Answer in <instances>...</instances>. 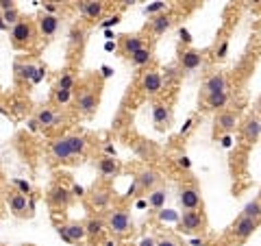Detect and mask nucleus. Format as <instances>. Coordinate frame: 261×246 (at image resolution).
<instances>
[{
  "mask_svg": "<svg viewBox=\"0 0 261 246\" xmlns=\"http://www.w3.org/2000/svg\"><path fill=\"white\" fill-rule=\"evenodd\" d=\"M107 227L111 229L113 233L122 236V233H129L130 229H133V222H130V216L127 214V211L116 209V211H111V214H109V218H107Z\"/></svg>",
  "mask_w": 261,
  "mask_h": 246,
  "instance_id": "1",
  "label": "nucleus"
},
{
  "mask_svg": "<svg viewBox=\"0 0 261 246\" xmlns=\"http://www.w3.org/2000/svg\"><path fill=\"white\" fill-rule=\"evenodd\" d=\"M59 236H61L65 242L76 244V242H83L87 238V229L81 222H70V225H61L59 227Z\"/></svg>",
  "mask_w": 261,
  "mask_h": 246,
  "instance_id": "2",
  "label": "nucleus"
},
{
  "mask_svg": "<svg viewBox=\"0 0 261 246\" xmlns=\"http://www.w3.org/2000/svg\"><path fill=\"white\" fill-rule=\"evenodd\" d=\"M31 40H33V24L29 20H20L11 29V42H13V46H26Z\"/></svg>",
  "mask_w": 261,
  "mask_h": 246,
  "instance_id": "3",
  "label": "nucleus"
},
{
  "mask_svg": "<svg viewBox=\"0 0 261 246\" xmlns=\"http://www.w3.org/2000/svg\"><path fill=\"white\" fill-rule=\"evenodd\" d=\"M259 227V220H255V218H246V216H239L235 220V225H233V236L237 240H246L255 233V229Z\"/></svg>",
  "mask_w": 261,
  "mask_h": 246,
  "instance_id": "4",
  "label": "nucleus"
},
{
  "mask_svg": "<svg viewBox=\"0 0 261 246\" xmlns=\"http://www.w3.org/2000/svg\"><path fill=\"white\" fill-rule=\"evenodd\" d=\"M181 229L187 233H198L205 229V216L200 211H185L181 216Z\"/></svg>",
  "mask_w": 261,
  "mask_h": 246,
  "instance_id": "5",
  "label": "nucleus"
},
{
  "mask_svg": "<svg viewBox=\"0 0 261 246\" xmlns=\"http://www.w3.org/2000/svg\"><path fill=\"white\" fill-rule=\"evenodd\" d=\"M178 203H181L183 209L196 211L203 200H200V192L196 188H181V192H178Z\"/></svg>",
  "mask_w": 261,
  "mask_h": 246,
  "instance_id": "6",
  "label": "nucleus"
},
{
  "mask_svg": "<svg viewBox=\"0 0 261 246\" xmlns=\"http://www.w3.org/2000/svg\"><path fill=\"white\" fill-rule=\"evenodd\" d=\"M70 198H72V192L65 190L63 185H54V188L48 192V203H50L54 209H61V207L70 205Z\"/></svg>",
  "mask_w": 261,
  "mask_h": 246,
  "instance_id": "7",
  "label": "nucleus"
},
{
  "mask_svg": "<svg viewBox=\"0 0 261 246\" xmlns=\"http://www.w3.org/2000/svg\"><path fill=\"white\" fill-rule=\"evenodd\" d=\"M76 107H79V111L83 113V116H91V113L96 111V107H98V96L89 90L81 92L79 98H76Z\"/></svg>",
  "mask_w": 261,
  "mask_h": 246,
  "instance_id": "8",
  "label": "nucleus"
},
{
  "mask_svg": "<svg viewBox=\"0 0 261 246\" xmlns=\"http://www.w3.org/2000/svg\"><path fill=\"white\" fill-rule=\"evenodd\" d=\"M52 150V157L57 161H70V157H72V150H70V144H68V138H59L52 142L50 146Z\"/></svg>",
  "mask_w": 261,
  "mask_h": 246,
  "instance_id": "9",
  "label": "nucleus"
},
{
  "mask_svg": "<svg viewBox=\"0 0 261 246\" xmlns=\"http://www.w3.org/2000/svg\"><path fill=\"white\" fill-rule=\"evenodd\" d=\"M152 120H155V124H157V129H168L170 127V120H172V116H170V109H168L166 105H159L157 102L155 107H152Z\"/></svg>",
  "mask_w": 261,
  "mask_h": 246,
  "instance_id": "10",
  "label": "nucleus"
},
{
  "mask_svg": "<svg viewBox=\"0 0 261 246\" xmlns=\"http://www.w3.org/2000/svg\"><path fill=\"white\" fill-rule=\"evenodd\" d=\"M141 87H144L146 92H148L150 96H155L157 92L163 87V79H161V74L159 72H146L144 74V79H141Z\"/></svg>",
  "mask_w": 261,
  "mask_h": 246,
  "instance_id": "11",
  "label": "nucleus"
},
{
  "mask_svg": "<svg viewBox=\"0 0 261 246\" xmlns=\"http://www.w3.org/2000/svg\"><path fill=\"white\" fill-rule=\"evenodd\" d=\"M200 63H203V54L198 50H194V48H187V50L181 54V68L183 70H196V68H200Z\"/></svg>",
  "mask_w": 261,
  "mask_h": 246,
  "instance_id": "12",
  "label": "nucleus"
},
{
  "mask_svg": "<svg viewBox=\"0 0 261 246\" xmlns=\"http://www.w3.org/2000/svg\"><path fill=\"white\" fill-rule=\"evenodd\" d=\"M235 124H237V113H233V111H220L216 116V127L220 131H224V133L235 129Z\"/></svg>",
  "mask_w": 261,
  "mask_h": 246,
  "instance_id": "13",
  "label": "nucleus"
},
{
  "mask_svg": "<svg viewBox=\"0 0 261 246\" xmlns=\"http://www.w3.org/2000/svg\"><path fill=\"white\" fill-rule=\"evenodd\" d=\"M59 29V18L57 15H52V13H44L42 18H40V31H42V35H46V37H50L54 35Z\"/></svg>",
  "mask_w": 261,
  "mask_h": 246,
  "instance_id": "14",
  "label": "nucleus"
},
{
  "mask_svg": "<svg viewBox=\"0 0 261 246\" xmlns=\"http://www.w3.org/2000/svg\"><path fill=\"white\" fill-rule=\"evenodd\" d=\"M141 48H146L144 42H141V37H129V35L122 37V46H120V50L127 54V57H133V54L137 50H141Z\"/></svg>",
  "mask_w": 261,
  "mask_h": 246,
  "instance_id": "15",
  "label": "nucleus"
},
{
  "mask_svg": "<svg viewBox=\"0 0 261 246\" xmlns=\"http://www.w3.org/2000/svg\"><path fill=\"white\" fill-rule=\"evenodd\" d=\"M205 90H207V94H216V92H226V79H224V74H211L209 79H207V83H205Z\"/></svg>",
  "mask_w": 261,
  "mask_h": 246,
  "instance_id": "16",
  "label": "nucleus"
},
{
  "mask_svg": "<svg viewBox=\"0 0 261 246\" xmlns=\"http://www.w3.org/2000/svg\"><path fill=\"white\" fill-rule=\"evenodd\" d=\"M98 170H100L102 177H116L120 172V166L113 157H100L98 159Z\"/></svg>",
  "mask_w": 261,
  "mask_h": 246,
  "instance_id": "17",
  "label": "nucleus"
},
{
  "mask_svg": "<svg viewBox=\"0 0 261 246\" xmlns=\"http://www.w3.org/2000/svg\"><path fill=\"white\" fill-rule=\"evenodd\" d=\"M0 11H2V18L0 20H4L7 24H18L20 22V11L18 7H15L13 2H0Z\"/></svg>",
  "mask_w": 261,
  "mask_h": 246,
  "instance_id": "18",
  "label": "nucleus"
},
{
  "mask_svg": "<svg viewBox=\"0 0 261 246\" xmlns=\"http://www.w3.org/2000/svg\"><path fill=\"white\" fill-rule=\"evenodd\" d=\"M261 135V122L257 118H248L246 124H244V138L246 142H257Z\"/></svg>",
  "mask_w": 261,
  "mask_h": 246,
  "instance_id": "19",
  "label": "nucleus"
},
{
  "mask_svg": "<svg viewBox=\"0 0 261 246\" xmlns=\"http://www.w3.org/2000/svg\"><path fill=\"white\" fill-rule=\"evenodd\" d=\"M9 205H11V211H13L15 216H22V214L26 211V207H29L26 194H24V192H15V194H11Z\"/></svg>",
  "mask_w": 261,
  "mask_h": 246,
  "instance_id": "20",
  "label": "nucleus"
},
{
  "mask_svg": "<svg viewBox=\"0 0 261 246\" xmlns=\"http://www.w3.org/2000/svg\"><path fill=\"white\" fill-rule=\"evenodd\" d=\"M79 9L83 11L85 18H89V20H98V18L102 15V11H105V4H102V2H81V4H79Z\"/></svg>",
  "mask_w": 261,
  "mask_h": 246,
  "instance_id": "21",
  "label": "nucleus"
},
{
  "mask_svg": "<svg viewBox=\"0 0 261 246\" xmlns=\"http://www.w3.org/2000/svg\"><path fill=\"white\" fill-rule=\"evenodd\" d=\"M170 26H172V18L170 15H166V13L157 15V18H152V22H150V31L155 33V35H163Z\"/></svg>",
  "mask_w": 261,
  "mask_h": 246,
  "instance_id": "22",
  "label": "nucleus"
},
{
  "mask_svg": "<svg viewBox=\"0 0 261 246\" xmlns=\"http://www.w3.org/2000/svg\"><path fill=\"white\" fill-rule=\"evenodd\" d=\"M157 181H159V177H157V172H152V170H144L137 177V185L144 190V192H150V190L157 185Z\"/></svg>",
  "mask_w": 261,
  "mask_h": 246,
  "instance_id": "23",
  "label": "nucleus"
},
{
  "mask_svg": "<svg viewBox=\"0 0 261 246\" xmlns=\"http://www.w3.org/2000/svg\"><path fill=\"white\" fill-rule=\"evenodd\" d=\"M105 220L102 218H89V220L85 222V229H87V236H94V238H98V236H102L105 233Z\"/></svg>",
  "mask_w": 261,
  "mask_h": 246,
  "instance_id": "24",
  "label": "nucleus"
},
{
  "mask_svg": "<svg viewBox=\"0 0 261 246\" xmlns=\"http://www.w3.org/2000/svg\"><path fill=\"white\" fill-rule=\"evenodd\" d=\"M68 144H70V150H72V157L83 155L85 148H87V142H85L83 135H70V138H68Z\"/></svg>",
  "mask_w": 261,
  "mask_h": 246,
  "instance_id": "25",
  "label": "nucleus"
},
{
  "mask_svg": "<svg viewBox=\"0 0 261 246\" xmlns=\"http://www.w3.org/2000/svg\"><path fill=\"white\" fill-rule=\"evenodd\" d=\"M35 120H37V124H40V127H54V124H57V116H54L50 109H40V111H37V116H35Z\"/></svg>",
  "mask_w": 261,
  "mask_h": 246,
  "instance_id": "26",
  "label": "nucleus"
},
{
  "mask_svg": "<svg viewBox=\"0 0 261 246\" xmlns=\"http://www.w3.org/2000/svg\"><path fill=\"white\" fill-rule=\"evenodd\" d=\"M228 102L226 92H216V94H207V105L211 109H222Z\"/></svg>",
  "mask_w": 261,
  "mask_h": 246,
  "instance_id": "27",
  "label": "nucleus"
},
{
  "mask_svg": "<svg viewBox=\"0 0 261 246\" xmlns=\"http://www.w3.org/2000/svg\"><path fill=\"white\" fill-rule=\"evenodd\" d=\"M109 194L107 190L102 188H94V192H91V203H94V207H98V209H105L107 203H109Z\"/></svg>",
  "mask_w": 261,
  "mask_h": 246,
  "instance_id": "28",
  "label": "nucleus"
},
{
  "mask_svg": "<svg viewBox=\"0 0 261 246\" xmlns=\"http://www.w3.org/2000/svg\"><path fill=\"white\" fill-rule=\"evenodd\" d=\"M150 59H152L150 48H141V50H137V52L133 54V57H130V63L137 65V68H141V65H148Z\"/></svg>",
  "mask_w": 261,
  "mask_h": 246,
  "instance_id": "29",
  "label": "nucleus"
},
{
  "mask_svg": "<svg viewBox=\"0 0 261 246\" xmlns=\"http://www.w3.org/2000/svg\"><path fill=\"white\" fill-rule=\"evenodd\" d=\"M163 203H166V190H152L148 194V205L152 209H161Z\"/></svg>",
  "mask_w": 261,
  "mask_h": 246,
  "instance_id": "30",
  "label": "nucleus"
},
{
  "mask_svg": "<svg viewBox=\"0 0 261 246\" xmlns=\"http://www.w3.org/2000/svg\"><path fill=\"white\" fill-rule=\"evenodd\" d=\"M242 216H246V218H255V220H259V218H261V200H259V198H255L253 203H248L246 207H244Z\"/></svg>",
  "mask_w": 261,
  "mask_h": 246,
  "instance_id": "31",
  "label": "nucleus"
},
{
  "mask_svg": "<svg viewBox=\"0 0 261 246\" xmlns=\"http://www.w3.org/2000/svg\"><path fill=\"white\" fill-rule=\"evenodd\" d=\"M33 72H37L35 65H31V63L18 65V76H20V79H31V81H35V74H33Z\"/></svg>",
  "mask_w": 261,
  "mask_h": 246,
  "instance_id": "32",
  "label": "nucleus"
},
{
  "mask_svg": "<svg viewBox=\"0 0 261 246\" xmlns=\"http://www.w3.org/2000/svg\"><path fill=\"white\" fill-rule=\"evenodd\" d=\"M83 37H85V31L81 29V26H74L72 31H70V44L76 46V44H83Z\"/></svg>",
  "mask_w": 261,
  "mask_h": 246,
  "instance_id": "33",
  "label": "nucleus"
},
{
  "mask_svg": "<svg viewBox=\"0 0 261 246\" xmlns=\"http://www.w3.org/2000/svg\"><path fill=\"white\" fill-rule=\"evenodd\" d=\"M59 90H70V92L74 90V79H72V74L65 72L61 79H59Z\"/></svg>",
  "mask_w": 261,
  "mask_h": 246,
  "instance_id": "34",
  "label": "nucleus"
},
{
  "mask_svg": "<svg viewBox=\"0 0 261 246\" xmlns=\"http://www.w3.org/2000/svg\"><path fill=\"white\" fill-rule=\"evenodd\" d=\"M70 96H72V92H70V90H59V87L54 90V100H57L59 105L68 102V100H70Z\"/></svg>",
  "mask_w": 261,
  "mask_h": 246,
  "instance_id": "35",
  "label": "nucleus"
},
{
  "mask_svg": "<svg viewBox=\"0 0 261 246\" xmlns=\"http://www.w3.org/2000/svg\"><path fill=\"white\" fill-rule=\"evenodd\" d=\"M226 52H228V42L224 40V42L220 44V46L216 48V59H220V61H222V59L226 57Z\"/></svg>",
  "mask_w": 261,
  "mask_h": 246,
  "instance_id": "36",
  "label": "nucleus"
},
{
  "mask_svg": "<svg viewBox=\"0 0 261 246\" xmlns=\"http://www.w3.org/2000/svg\"><path fill=\"white\" fill-rule=\"evenodd\" d=\"M157 246H178V242L176 240H172V238H163V240L157 242Z\"/></svg>",
  "mask_w": 261,
  "mask_h": 246,
  "instance_id": "37",
  "label": "nucleus"
},
{
  "mask_svg": "<svg viewBox=\"0 0 261 246\" xmlns=\"http://www.w3.org/2000/svg\"><path fill=\"white\" fill-rule=\"evenodd\" d=\"M166 4L163 2H157V4H152V7H146V13H155V11H161Z\"/></svg>",
  "mask_w": 261,
  "mask_h": 246,
  "instance_id": "38",
  "label": "nucleus"
},
{
  "mask_svg": "<svg viewBox=\"0 0 261 246\" xmlns=\"http://www.w3.org/2000/svg\"><path fill=\"white\" fill-rule=\"evenodd\" d=\"M139 246H157V242H155L152 238H144V240L139 242Z\"/></svg>",
  "mask_w": 261,
  "mask_h": 246,
  "instance_id": "39",
  "label": "nucleus"
},
{
  "mask_svg": "<svg viewBox=\"0 0 261 246\" xmlns=\"http://www.w3.org/2000/svg\"><path fill=\"white\" fill-rule=\"evenodd\" d=\"M72 194H74V196H83L85 190L81 188V185H72Z\"/></svg>",
  "mask_w": 261,
  "mask_h": 246,
  "instance_id": "40",
  "label": "nucleus"
},
{
  "mask_svg": "<svg viewBox=\"0 0 261 246\" xmlns=\"http://www.w3.org/2000/svg\"><path fill=\"white\" fill-rule=\"evenodd\" d=\"M178 35H181V40H183V42H189V40H192V37H189V33L185 31V29L178 31Z\"/></svg>",
  "mask_w": 261,
  "mask_h": 246,
  "instance_id": "41",
  "label": "nucleus"
},
{
  "mask_svg": "<svg viewBox=\"0 0 261 246\" xmlns=\"http://www.w3.org/2000/svg\"><path fill=\"white\" fill-rule=\"evenodd\" d=\"M189 129H192V120H187V122H185V127L181 129V135H185V133H187Z\"/></svg>",
  "mask_w": 261,
  "mask_h": 246,
  "instance_id": "42",
  "label": "nucleus"
},
{
  "mask_svg": "<svg viewBox=\"0 0 261 246\" xmlns=\"http://www.w3.org/2000/svg\"><path fill=\"white\" fill-rule=\"evenodd\" d=\"M15 183L20 185V188H22V192H24V194H26V192H29V190H31V188H29V183H24V181H15Z\"/></svg>",
  "mask_w": 261,
  "mask_h": 246,
  "instance_id": "43",
  "label": "nucleus"
},
{
  "mask_svg": "<svg viewBox=\"0 0 261 246\" xmlns=\"http://www.w3.org/2000/svg\"><path fill=\"white\" fill-rule=\"evenodd\" d=\"M178 163H181L183 168H189V159H187V157H181V161H178Z\"/></svg>",
  "mask_w": 261,
  "mask_h": 246,
  "instance_id": "44",
  "label": "nucleus"
},
{
  "mask_svg": "<svg viewBox=\"0 0 261 246\" xmlns=\"http://www.w3.org/2000/svg\"><path fill=\"white\" fill-rule=\"evenodd\" d=\"M222 146H231V138H228V135L226 138H222Z\"/></svg>",
  "mask_w": 261,
  "mask_h": 246,
  "instance_id": "45",
  "label": "nucleus"
},
{
  "mask_svg": "<svg viewBox=\"0 0 261 246\" xmlns=\"http://www.w3.org/2000/svg\"><path fill=\"white\" fill-rule=\"evenodd\" d=\"M0 246H4V244H0Z\"/></svg>",
  "mask_w": 261,
  "mask_h": 246,
  "instance_id": "46",
  "label": "nucleus"
}]
</instances>
